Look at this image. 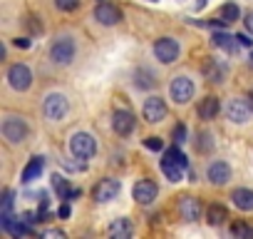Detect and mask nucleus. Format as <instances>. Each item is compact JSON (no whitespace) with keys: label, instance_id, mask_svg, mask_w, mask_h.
I'll use <instances>...</instances> for the list:
<instances>
[{"label":"nucleus","instance_id":"20e7f679","mask_svg":"<svg viewBox=\"0 0 253 239\" xmlns=\"http://www.w3.org/2000/svg\"><path fill=\"white\" fill-rule=\"evenodd\" d=\"M75 50H77L75 40L65 35V38H57V40L52 43V48H50V58H52V62H57V65H67V62H72Z\"/></svg>","mask_w":253,"mask_h":239},{"label":"nucleus","instance_id":"6ab92c4d","mask_svg":"<svg viewBox=\"0 0 253 239\" xmlns=\"http://www.w3.org/2000/svg\"><path fill=\"white\" fill-rule=\"evenodd\" d=\"M218 112H221L218 97L209 95L206 100H201V105H199V117H201V120H213V117H218Z\"/></svg>","mask_w":253,"mask_h":239},{"label":"nucleus","instance_id":"aec40b11","mask_svg":"<svg viewBox=\"0 0 253 239\" xmlns=\"http://www.w3.org/2000/svg\"><path fill=\"white\" fill-rule=\"evenodd\" d=\"M231 199H233V204H236L238 209H243V212H253V192H251V189L238 187V189L231 192Z\"/></svg>","mask_w":253,"mask_h":239},{"label":"nucleus","instance_id":"b1692460","mask_svg":"<svg viewBox=\"0 0 253 239\" xmlns=\"http://www.w3.org/2000/svg\"><path fill=\"white\" fill-rule=\"evenodd\" d=\"M231 234L238 237V239H253V227L246 224V222H233L231 224Z\"/></svg>","mask_w":253,"mask_h":239},{"label":"nucleus","instance_id":"c756f323","mask_svg":"<svg viewBox=\"0 0 253 239\" xmlns=\"http://www.w3.org/2000/svg\"><path fill=\"white\" fill-rule=\"evenodd\" d=\"M174 142H176V145L186 142V127H184V125H176V127H174Z\"/></svg>","mask_w":253,"mask_h":239},{"label":"nucleus","instance_id":"cd10ccee","mask_svg":"<svg viewBox=\"0 0 253 239\" xmlns=\"http://www.w3.org/2000/svg\"><path fill=\"white\" fill-rule=\"evenodd\" d=\"M144 147L152 150V152H162V150H164V140H162V137H147V140H144Z\"/></svg>","mask_w":253,"mask_h":239},{"label":"nucleus","instance_id":"ea45409f","mask_svg":"<svg viewBox=\"0 0 253 239\" xmlns=\"http://www.w3.org/2000/svg\"><path fill=\"white\" fill-rule=\"evenodd\" d=\"M77 197H82V189H72V192L67 194V202H72V199H77Z\"/></svg>","mask_w":253,"mask_h":239},{"label":"nucleus","instance_id":"423d86ee","mask_svg":"<svg viewBox=\"0 0 253 239\" xmlns=\"http://www.w3.org/2000/svg\"><path fill=\"white\" fill-rule=\"evenodd\" d=\"M3 137L13 145L18 142H25L28 137V125H25V120L23 117H5L3 120Z\"/></svg>","mask_w":253,"mask_h":239},{"label":"nucleus","instance_id":"72a5a7b5","mask_svg":"<svg viewBox=\"0 0 253 239\" xmlns=\"http://www.w3.org/2000/svg\"><path fill=\"white\" fill-rule=\"evenodd\" d=\"M206 25H209V28H213V30H223V28H226V25H228V23H226V20H223V18H221V20H218V18H216V20H209V23H206Z\"/></svg>","mask_w":253,"mask_h":239},{"label":"nucleus","instance_id":"5701e85b","mask_svg":"<svg viewBox=\"0 0 253 239\" xmlns=\"http://www.w3.org/2000/svg\"><path fill=\"white\" fill-rule=\"evenodd\" d=\"M206 219H209V224H223L226 219H228V209L223 207V204H218V202H213V204H209V209H206Z\"/></svg>","mask_w":253,"mask_h":239},{"label":"nucleus","instance_id":"9b49d317","mask_svg":"<svg viewBox=\"0 0 253 239\" xmlns=\"http://www.w3.org/2000/svg\"><path fill=\"white\" fill-rule=\"evenodd\" d=\"M157 194H159V187L154 179H139L132 189V197L137 204H152L157 199Z\"/></svg>","mask_w":253,"mask_h":239},{"label":"nucleus","instance_id":"7c9ffc66","mask_svg":"<svg viewBox=\"0 0 253 239\" xmlns=\"http://www.w3.org/2000/svg\"><path fill=\"white\" fill-rule=\"evenodd\" d=\"M199 140H201V142H196V150H201V152H209V150H211V135H206V132H204Z\"/></svg>","mask_w":253,"mask_h":239},{"label":"nucleus","instance_id":"4468645a","mask_svg":"<svg viewBox=\"0 0 253 239\" xmlns=\"http://www.w3.org/2000/svg\"><path fill=\"white\" fill-rule=\"evenodd\" d=\"M176 209H179V214L186 219V222H199V217H201V202L196 199V197H181L179 202H176Z\"/></svg>","mask_w":253,"mask_h":239},{"label":"nucleus","instance_id":"a19ab883","mask_svg":"<svg viewBox=\"0 0 253 239\" xmlns=\"http://www.w3.org/2000/svg\"><path fill=\"white\" fill-rule=\"evenodd\" d=\"M248 102H251V107H253V90L248 92Z\"/></svg>","mask_w":253,"mask_h":239},{"label":"nucleus","instance_id":"e433bc0d","mask_svg":"<svg viewBox=\"0 0 253 239\" xmlns=\"http://www.w3.org/2000/svg\"><path fill=\"white\" fill-rule=\"evenodd\" d=\"M13 45H15V48L28 50V48H30V40H28V38H15V40H13Z\"/></svg>","mask_w":253,"mask_h":239},{"label":"nucleus","instance_id":"393cba45","mask_svg":"<svg viewBox=\"0 0 253 239\" xmlns=\"http://www.w3.org/2000/svg\"><path fill=\"white\" fill-rule=\"evenodd\" d=\"M52 189L60 194V199H67V194L72 192L70 189V182L65 177H60V175H52Z\"/></svg>","mask_w":253,"mask_h":239},{"label":"nucleus","instance_id":"c9c22d12","mask_svg":"<svg viewBox=\"0 0 253 239\" xmlns=\"http://www.w3.org/2000/svg\"><path fill=\"white\" fill-rule=\"evenodd\" d=\"M42 237H52V239H65V232L62 229H47Z\"/></svg>","mask_w":253,"mask_h":239},{"label":"nucleus","instance_id":"c85d7f7f","mask_svg":"<svg viewBox=\"0 0 253 239\" xmlns=\"http://www.w3.org/2000/svg\"><path fill=\"white\" fill-rule=\"evenodd\" d=\"M55 5L60 10H65V13H72V10L80 8V0H55Z\"/></svg>","mask_w":253,"mask_h":239},{"label":"nucleus","instance_id":"0eeeda50","mask_svg":"<svg viewBox=\"0 0 253 239\" xmlns=\"http://www.w3.org/2000/svg\"><path fill=\"white\" fill-rule=\"evenodd\" d=\"M179 53H181V48H179V43H176L174 38H159V40L154 43V55H157V60L164 62V65L176 62Z\"/></svg>","mask_w":253,"mask_h":239},{"label":"nucleus","instance_id":"9d476101","mask_svg":"<svg viewBox=\"0 0 253 239\" xmlns=\"http://www.w3.org/2000/svg\"><path fill=\"white\" fill-rule=\"evenodd\" d=\"M112 127H114V132H117L119 137H126V135L134 132L137 120H134V115H132L129 110H117V112L112 115Z\"/></svg>","mask_w":253,"mask_h":239},{"label":"nucleus","instance_id":"58836bf2","mask_svg":"<svg viewBox=\"0 0 253 239\" xmlns=\"http://www.w3.org/2000/svg\"><path fill=\"white\" fill-rule=\"evenodd\" d=\"M243 25H246V30H248V33H253V13H246V20H243Z\"/></svg>","mask_w":253,"mask_h":239},{"label":"nucleus","instance_id":"37998d69","mask_svg":"<svg viewBox=\"0 0 253 239\" xmlns=\"http://www.w3.org/2000/svg\"><path fill=\"white\" fill-rule=\"evenodd\" d=\"M152 3H157V0H152Z\"/></svg>","mask_w":253,"mask_h":239},{"label":"nucleus","instance_id":"f257e3e1","mask_svg":"<svg viewBox=\"0 0 253 239\" xmlns=\"http://www.w3.org/2000/svg\"><path fill=\"white\" fill-rule=\"evenodd\" d=\"M189 167V160L186 155L179 150V145L164 150V157H162V172L167 175L169 182H179L184 177V170Z\"/></svg>","mask_w":253,"mask_h":239},{"label":"nucleus","instance_id":"1a4fd4ad","mask_svg":"<svg viewBox=\"0 0 253 239\" xmlns=\"http://www.w3.org/2000/svg\"><path fill=\"white\" fill-rule=\"evenodd\" d=\"M169 95H171V100H174L176 105H186V102L194 97V82H191L186 75H179V77L171 80Z\"/></svg>","mask_w":253,"mask_h":239},{"label":"nucleus","instance_id":"bb28decb","mask_svg":"<svg viewBox=\"0 0 253 239\" xmlns=\"http://www.w3.org/2000/svg\"><path fill=\"white\" fill-rule=\"evenodd\" d=\"M134 82H137V87L149 90V87H154V75H152L149 70H144V67H142V70L137 72V80H134Z\"/></svg>","mask_w":253,"mask_h":239},{"label":"nucleus","instance_id":"2eb2a0df","mask_svg":"<svg viewBox=\"0 0 253 239\" xmlns=\"http://www.w3.org/2000/svg\"><path fill=\"white\" fill-rule=\"evenodd\" d=\"M206 177H209V182H211V184H226V182L231 179V167H228L223 160H216V162H211V165H209Z\"/></svg>","mask_w":253,"mask_h":239},{"label":"nucleus","instance_id":"412c9836","mask_svg":"<svg viewBox=\"0 0 253 239\" xmlns=\"http://www.w3.org/2000/svg\"><path fill=\"white\" fill-rule=\"evenodd\" d=\"M107 234L112 237V239H129L132 237V224H129V219H114L112 224H109V229H107Z\"/></svg>","mask_w":253,"mask_h":239},{"label":"nucleus","instance_id":"7ed1b4c3","mask_svg":"<svg viewBox=\"0 0 253 239\" xmlns=\"http://www.w3.org/2000/svg\"><path fill=\"white\" fill-rule=\"evenodd\" d=\"M67 110H70V102H67V97H65V95L52 92V95H47V97H45L42 112H45V117H47V120H52V122H60V120L67 115Z\"/></svg>","mask_w":253,"mask_h":239},{"label":"nucleus","instance_id":"2f4dec72","mask_svg":"<svg viewBox=\"0 0 253 239\" xmlns=\"http://www.w3.org/2000/svg\"><path fill=\"white\" fill-rule=\"evenodd\" d=\"M3 212H13V192L10 189L3 192Z\"/></svg>","mask_w":253,"mask_h":239},{"label":"nucleus","instance_id":"473e14b6","mask_svg":"<svg viewBox=\"0 0 253 239\" xmlns=\"http://www.w3.org/2000/svg\"><path fill=\"white\" fill-rule=\"evenodd\" d=\"M20 217H23L28 224H35V222H40V212H23Z\"/></svg>","mask_w":253,"mask_h":239},{"label":"nucleus","instance_id":"a878e982","mask_svg":"<svg viewBox=\"0 0 253 239\" xmlns=\"http://www.w3.org/2000/svg\"><path fill=\"white\" fill-rule=\"evenodd\" d=\"M221 18H223L226 23H236V20L241 18V8H238L236 3H226V5L221 8Z\"/></svg>","mask_w":253,"mask_h":239},{"label":"nucleus","instance_id":"a211bd4d","mask_svg":"<svg viewBox=\"0 0 253 239\" xmlns=\"http://www.w3.org/2000/svg\"><path fill=\"white\" fill-rule=\"evenodd\" d=\"M42 170H45V157H42V155L30 157V162H28L25 170H23V182L28 184V182H33V179H40Z\"/></svg>","mask_w":253,"mask_h":239},{"label":"nucleus","instance_id":"f704fd0d","mask_svg":"<svg viewBox=\"0 0 253 239\" xmlns=\"http://www.w3.org/2000/svg\"><path fill=\"white\" fill-rule=\"evenodd\" d=\"M70 212H72V209H70V204L65 202V204H60V209H57V217H60V219H67V217H70Z\"/></svg>","mask_w":253,"mask_h":239},{"label":"nucleus","instance_id":"79ce46f5","mask_svg":"<svg viewBox=\"0 0 253 239\" xmlns=\"http://www.w3.org/2000/svg\"><path fill=\"white\" fill-rule=\"evenodd\" d=\"M251 60H253V53H251Z\"/></svg>","mask_w":253,"mask_h":239},{"label":"nucleus","instance_id":"f3484780","mask_svg":"<svg viewBox=\"0 0 253 239\" xmlns=\"http://www.w3.org/2000/svg\"><path fill=\"white\" fill-rule=\"evenodd\" d=\"M204 77H206L209 82H213V85L223 82V80H226V65L209 58V60L204 62Z\"/></svg>","mask_w":253,"mask_h":239},{"label":"nucleus","instance_id":"ddd939ff","mask_svg":"<svg viewBox=\"0 0 253 239\" xmlns=\"http://www.w3.org/2000/svg\"><path fill=\"white\" fill-rule=\"evenodd\" d=\"M251 102L248 100H231L228 102V107H226V115H228V120L231 122H238V125H243V122H248V117H251Z\"/></svg>","mask_w":253,"mask_h":239},{"label":"nucleus","instance_id":"39448f33","mask_svg":"<svg viewBox=\"0 0 253 239\" xmlns=\"http://www.w3.org/2000/svg\"><path fill=\"white\" fill-rule=\"evenodd\" d=\"M167 100L164 97H159V95H152V97H147L144 100V107H142V115H144V120L147 122H152V125H157V122H162V120L167 117Z\"/></svg>","mask_w":253,"mask_h":239},{"label":"nucleus","instance_id":"6e6552de","mask_svg":"<svg viewBox=\"0 0 253 239\" xmlns=\"http://www.w3.org/2000/svg\"><path fill=\"white\" fill-rule=\"evenodd\" d=\"M8 82H10V87H13V90L25 92V90L33 85V72H30V67H28V65H23V62L10 65V70H8Z\"/></svg>","mask_w":253,"mask_h":239},{"label":"nucleus","instance_id":"f03ea898","mask_svg":"<svg viewBox=\"0 0 253 239\" xmlns=\"http://www.w3.org/2000/svg\"><path fill=\"white\" fill-rule=\"evenodd\" d=\"M70 152L77 157V160H89L94 152H97V142L92 135L87 132H75L72 140H70Z\"/></svg>","mask_w":253,"mask_h":239},{"label":"nucleus","instance_id":"dca6fc26","mask_svg":"<svg viewBox=\"0 0 253 239\" xmlns=\"http://www.w3.org/2000/svg\"><path fill=\"white\" fill-rule=\"evenodd\" d=\"M94 20L102 23V25H117L122 20V13L114 5H109V3H99L94 8Z\"/></svg>","mask_w":253,"mask_h":239},{"label":"nucleus","instance_id":"f8f14e48","mask_svg":"<svg viewBox=\"0 0 253 239\" xmlns=\"http://www.w3.org/2000/svg\"><path fill=\"white\" fill-rule=\"evenodd\" d=\"M119 189H122L119 179L107 177V179H99V184L92 189V197H94V202H109V199H114L119 194Z\"/></svg>","mask_w":253,"mask_h":239},{"label":"nucleus","instance_id":"4c0bfd02","mask_svg":"<svg viewBox=\"0 0 253 239\" xmlns=\"http://www.w3.org/2000/svg\"><path fill=\"white\" fill-rule=\"evenodd\" d=\"M236 40H238V45H243V48H251V45H253V40H251L248 35H236Z\"/></svg>","mask_w":253,"mask_h":239},{"label":"nucleus","instance_id":"4be33fe9","mask_svg":"<svg viewBox=\"0 0 253 239\" xmlns=\"http://www.w3.org/2000/svg\"><path fill=\"white\" fill-rule=\"evenodd\" d=\"M213 45L221 48V50H226V53H236V50H238L236 35H228V33H223V30H218V33L213 35Z\"/></svg>","mask_w":253,"mask_h":239}]
</instances>
